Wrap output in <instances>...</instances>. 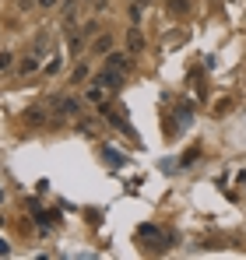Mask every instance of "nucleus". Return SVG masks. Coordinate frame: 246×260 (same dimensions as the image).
I'll return each instance as SVG.
<instances>
[{
    "instance_id": "obj_5",
    "label": "nucleus",
    "mask_w": 246,
    "mask_h": 260,
    "mask_svg": "<svg viewBox=\"0 0 246 260\" xmlns=\"http://www.w3.org/2000/svg\"><path fill=\"white\" fill-rule=\"evenodd\" d=\"M127 53H144V35L134 25H130V32H127Z\"/></svg>"
},
{
    "instance_id": "obj_10",
    "label": "nucleus",
    "mask_w": 246,
    "mask_h": 260,
    "mask_svg": "<svg viewBox=\"0 0 246 260\" xmlns=\"http://www.w3.org/2000/svg\"><path fill=\"white\" fill-rule=\"evenodd\" d=\"M197 158H200V144H194V148H190V151H186V155H183V158H176V162H180V169H190V165H194Z\"/></svg>"
},
{
    "instance_id": "obj_14",
    "label": "nucleus",
    "mask_w": 246,
    "mask_h": 260,
    "mask_svg": "<svg viewBox=\"0 0 246 260\" xmlns=\"http://www.w3.org/2000/svg\"><path fill=\"white\" fill-rule=\"evenodd\" d=\"M190 11V0H169V14H186Z\"/></svg>"
},
{
    "instance_id": "obj_3",
    "label": "nucleus",
    "mask_w": 246,
    "mask_h": 260,
    "mask_svg": "<svg viewBox=\"0 0 246 260\" xmlns=\"http://www.w3.org/2000/svg\"><path fill=\"white\" fill-rule=\"evenodd\" d=\"M113 46H116V39H113L109 32H98V35L92 39V46H88V50H92L95 56H109V53H113Z\"/></svg>"
},
{
    "instance_id": "obj_15",
    "label": "nucleus",
    "mask_w": 246,
    "mask_h": 260,
    "mask_svg": "<svg viewBox=\"0 0 246 260\" xmlns=\"http://www.w3.org/2000/svg\"><path fill=\"white\" fill-rule=\"evenodd\" d=\"M81 35H84V39H95V35H98V21L88 18V21H84V28H81Z\"/></svg>"
},
{
    "instance_id": "obj_4",
    "label": "nucleus",
    "mask_w": 246,
    "mask_h": 260,
    "mask_svg": "<svg viewBox=\"0 0 246 260\" xmlns=\"http://www.w3.org/2000/svg\"><path fill=\"white\" fill-rule=\"evenodd\" d=\"M56 222H60V211H39V215H35V228H39V232H49Z\"/></svg>"
},
{
    "instance_id": "obj_6",
    "label": "nucleus",
    "mask_w": 246,
    "mask_h": 260,
    "mask_svg": "<svg viewBox=\"0 0 246 260\" xmlns=\"http://www.w3.org/2000/svg\"><path fill=\"white\" fill-rule=\"evenodd\" d=\"M102 158H106L109 169H123V165H127V155L116 151V148H102Z\"/></svg>"
},
{
    "instance_id": "obj_11",
    "label": "nucleus",
    "mask_w": 246,
    "mask_h": 260,
    "mask_svg": "<svg viewBox=\"0 0 246 260\" xmlns=\"http://www.w3.org/2000/svg\"><path fill=\"white\" fill-rule=\"evenodd\" d=\"M84 99H88V102H95V105H98V102L106 99V88L98 85V81H92V85H88V95H84Z\"/></svg>"
},
{
    "instance_id": "obj_2",
    "label": "nucleus",
    "mask_w": 246,
    "mask_h": 260,
    "mask_svg": "<svg viewBox=\"0 0 246 260\" xmlns=\"http://www.w3.org/2000/svg\"><path fill=\"white\" fill-rule=\"evenodd\" d=\"M78 113H81V102H78L74 95H64V99L56 95V99H53V116L67 120V116H78Z\"/></svg>"
},
{
    "instance_id": "obj_21",
    "label": "nucleus",
    "mask_w": 246,
    "mask_h": 260,
    "mask_svg": "<svg viewBox=\"0 0 246 260\" xmlns=\"http://www.w3.org/2000/svg\"><path fill=\"white\" fill-rule=\"evenodd\" d=\"M35 4H39V7H56L60 0H35Z\"/></svg>"
},
{
    "instance_id": "obj_16",
    "label": "nucleus",
    "mask_w": 246,
    "mask_h": 260,
    "mask_svg": "<svg viewBox=\"0 0 246 260\" xmlns=\"http://www.w3.org/2000/svg\"><path fill=\"white\" fill-rule=\"evenodd\" d=\"M70 85H78V81H88V67H84V64H78L74 67V78H67Z\"/></svg>"
},
{
    "instance_id": "obj_7",
    "label": "nucleus",
    "mask_w": 246,
    "mask_h": 260,
    "mask_svg": "<svg viewBox=\"0 0 246 260\" xmlns=\"http://www.w3.org/2000/svg\"><path fill=\"white\" fill-rule=\"evenodd\" d=\"M194 120V102H180L176 105V127H186Z\"/></svg>"
},
{
    "instance_id": "obj_24",
    "label": "nucleus",
    "mask_w": 246,
    "mask_h": 260,
    "mask_svg": "<svg viewBox=\"0 0 246 260\" xmlns=\"http://www.w3.org/2000/svg\"><path fill=\"white\" fill-rule=\"evenodd\" d=\"M134 4H141V0H134ZM144 4H148V0H144Z\"/></svg>"
},
{
    "instance_id": "obj_22",
    "label": "nucleus",
    "mask_w": 246,
    "mask_h": 260,
    "mask_svg": "<svg viewBox=\"0 0 246 260\" xmlns=\"http://www.w3.org/2000/svg\"><path fill=\"white\" fill-rule=\"evenodd\" d=\"M11 253V246H7V239H0V257H7Z\"/></svg>"
},
{
    "instance_id": "obj_17",
    "label": "nucleus",
    "mask_w": 246,
    "mask_h": 260,
    "mask_svg": "<svg viewBox=\"0 0 246 260\" xmlns=\"http://www.w3.org/2000/svg\"><path fill=\"white\" fill-rule=\"evenodd\" d=\"M229 109H232V99H218L214 102V116H225Z\"/></svg>"
},
{
    "instance_id": "obj_1",
    "label": "nucleus",
    "mask_w": 246,
    "mask_h": 260,
    "mask_svg": "<svg viewBox=\"0 0 246 260\" xmlns=\"http://www.w3.org/2000/svg\"><path fill=\"white\" fill-rule=\"evenodd\" d=\"M92 81H98V85L109 88V91H120V88H123V70H116V67H109V64H106Z\"/></svg>"
},
{
    "instance_id": "obj_25",
    "label": "nucleus",
    "mask_w": 246,
    "mask_h": 260,
    "mask_svg": "<svg viewBox=\"0 0 246 260\" xmlns=\"http://www.w3.org/2000/svg\"><path fill=\"white\" fill-rule=\"evenodd\" d=\"M0 201H4V190H0Z\"/></svg>"
},
{
    "instance_id": "obj_20",
    "label": "nucleus",
    "mask_w": 246,
    "mask_h": 260,
    "mask_svg": "<svg viewBox=\"0 0 246 260\" xmlns=\"http://www.w3.org/2000/svg\"><path fill=\"white\" fill-rule=\"evenodd\" d=\"M56 70H60V56H56V60H49V64H46V74H56Z\"/></svg>"
},
{
    "instance_id": "obj_12",
    "label": "nucleus",
    "mask_w": 246,
    "mask_h": 260,
    "mask_svg": "<svg viewBox=\"0 0 246 260\" xmlns=\"http://www.w3.org/2000/svg\"><path fill=\"white\" fill-rule=\"evenodd\" d=\"M25 120L28 123H46V109H42V105H32V109L25 113Z\"/></svg>"
},
{
    "instance_id": "obj_23",
    "label": "nucleus",
    "mask_w": 246,
    "mask_h": 260,
    "mask_svg": "<svg viewBox=\"0 0 246 260\" xmlns=\"http://www.w3.org/2000/svg\"><path fill=\"white\" fill-rule=\"evenodd\" d=\"M18 7H21V11H28V7H32V0H18Z\"/></svg>"
},
{
    "instance_id": "obj_19",
    "label": "nucleus",
    "mask_w": 246,
    "mask_h": 260,
    "mask_svg": "<svg viewBox=\"0 0 246 260\" xmlns=\"http://www.w3.org/2000/svg\"><path fill=\"white\" fill-rule=\"evenodd\" d=\"M11 64H14V53H7V50H4V53H0V70H7Z\"/></svg>"
},
{
    "instance_id": "obj_8",
    "label": "nucleus",
    "mask_w": 246,
    "mask_h": 260,
    "mask_svg": "<svg viewBox=\"0 0 246 260\" xmlns=\"http://www.w3.org/2000/svg\"><path fill=\"white\" fill-rule=\"evenodd\" d=\"M106 64H109V67H116V70H130V56H127V53H109V56H106Z\"/></svg>"
},
{
    "instance_id": "obj_13",
    "label": "nucleus",
    "mask_w": 246,
    "mask_h": 260,
    "mask_svg": "<svg viewBox=\"0 0 246 260\" xmlns=\"http://www.w3.org/2000/svg\"><path fill=\"white\" fill-rule=\"evenodd\" d=\"M137 236H141V239H162L158 225H151V222H148V225H141V228H137Z\"/></svg>"
},
{
    "instance_id": "obj_18",
    "label": "nucleus",
    "mask_w": 246,
    "mask_h": 260,
    "mask_svg": "<svg viewBox=\"0 0 246 260\" xmlns=\"http://www.w3.org/2000/svg\"><path fill=\"white\" fill-rule=\"evenodd\" d=\"M130 25H134V28H141V4H134V7H130Z\"/></svg>"
},
{
    "instance_id": "obj_9",
    "label": "nucleus",
    "mask_w": 246,
    "mask_h": 260,
    "mask_svg": "<svg viewBox=\"0 0 246 260\" xmlns=\"http://www.w3.org/2000/svg\"><path fill=\"white\" fill-rule=\"evenodd\" d=\"M39 60H42V53L35 50V53H32V56H28V60H25V64H21V67H18V74H21V78H28V74H32V70H39Z\"/></svg>"
}]
</instances>
